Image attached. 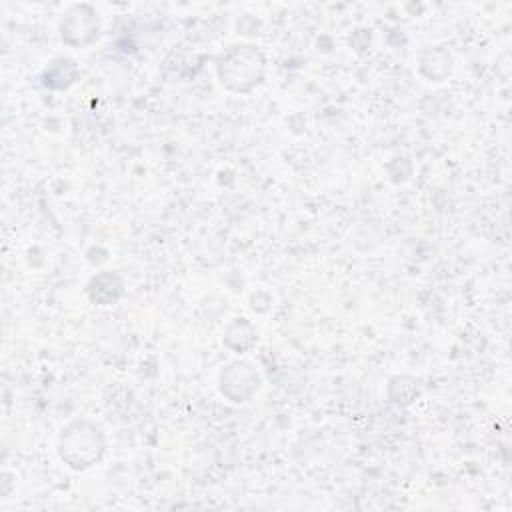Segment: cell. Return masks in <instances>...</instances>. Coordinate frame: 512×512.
Masks as SVG:
<instances>
[{
	"instance_id": "6da1fadb",
	"label": "cell",
	"mask_w": 512,
	"mask_h": 512,
	"mask_svg": "<svg viewBox=\"0 0 512 512\" xmlns=\"http://www.w3.org/2000/svg\"><path fill=\"white\" fill-rule=\"evenodd\" d=\"M102 454L98 428L88 426L86 422H76L62 430L60 438V456L72 468H88Z\"/></svg>"
}]
</instances>
